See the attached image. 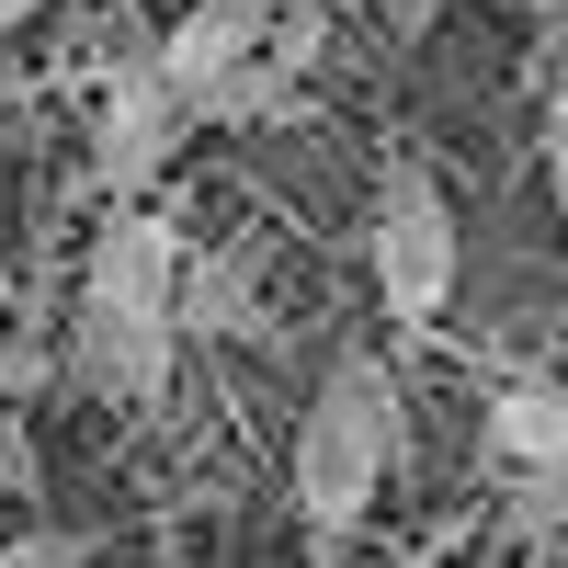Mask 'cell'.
Masks as SVG:
<instances>
[{"mask_svg": "<svg viewBox=\"0 0 568 568\" xmlns=\"http://www.w3.org/2000/svg\"><path fill=\"white\" fill-rule=\"evenodd\" d=\"M364 273H375V307H387L398 329H444L455 284H466V227H455V194H444L420 160H387V171H375Z\"/></svg>", "mask_w": 568, "mask_h": 568, "instance_id": "cell-3", "label": "cell"}, {"mask_svg": "<svg viewBox=\"0 0 568 568\" xmlns=\"http://www.w3.org/2000/svg\"><path fill=\"white\" fill-rule=\"evenodd\" d=\"M375 12H387V34H398V45H420V34L444 23V0H375Z\"/></svg>", "mask_w": 568, "mask_h": 568, "instance_id": "cell-10", "label": "cell"}, {"mask_svg": "<svg viewBox=\"0 0 568 568\" xmlns=\"http://www.w3.org/2000/svg\"><path fill=\"white\" fill-rule=\"evenodd\" d=\"M0 568H91V546H80V535H58V524H34V535L0 546Z\"/></svg>", "mask_w": 568, "mask_h": 568, "instance_id": "cell-9", "label": "cell"}, {"mask_svg": "<svg viewBox=\"0 0 568 568\" xmlns=\"http://www.w3.org/2000/svg\"><path fill=\"white\" fill-rule=\"evenodd\" d=\"M262 329V273L240 251H182V342H251Z\"/></svg>", "mask_w": 568, "mask_h": 568, "instance_id": "cell-7", "label": "cell"}, {"mask_svg": "<svg viewBox=\"0 0 568 568\" xmlns=\"http://www.w3.org/2000/svg\"><path fill=\"white\" fill-rule=\"evenodd\" d=\"M182 364V227L160 205H103L69 296V375L114 409H160Z\"/></svg>", "mask_w": 568, "mask_h": 568, "instance_id": "cell-1", "label": "cell"}, {"mask_svg": "<svg viewBox=\"0 0 568 568\" xmlns=\"http://www.w3.org/2000/svg\"><path fill=\"white\" fill-rule=\"evenodd\" d=\"M273 23H284V0H182V12H171V34L149 45V69L171 80L182 125H216L227 114V91L273 58Z\"/></svg>", "mask_w": 568, "mask_h": 568, "instance_id": "cell-4", "label": "cell"}, {"mask_svg": "<svg viewBox=\"0 0 568 568\" xmlns=\"http://www.w3.org/2000/svg\"><path fill=\"white\" fill-rule=\"evenodd\" d=\"M546 194H557V227H568V149H546Z\"/></svg>", "mask_w": 568, "mask_h": 568, "instance_id": "cell-13", "label": "cell"}, {"mask_svg": "<svg viewBox=\"0 0 568 568\" xmlns=\"http://www.w3.org/2000/svg\"><path fill=\"white\" fill-rule=\"evenodd\" d=\"M524 23H546V34H568V0H511Z\"/></svg>", "mask_w": 568, "mask_h": 568, "instance_id": "cell-12", "label": "cell"}, {"mask_svg": "<svg viewBox=\"0 0 568 568\" xmlns=\"http://www.w3.org/2000/svg\"><path fill=\"white\" fill-rule=\"evenodd\" d=\"M478 455L500 489H568V387L546 375H500L478 409Z\"/></svg>", "mask_w": 568, "mask_h": 568, "instance_id": "cell-6", "label": "cell"}, {"mask_svg": "<svg viewBox=\"0 0 568 568\" xmlns=\"http://www.w3.org/2000/svg\"><path fill=\"white\" fill-rule=\"evenodd\" d=\"M0 500H45V444H34V420L12 409V398H0Z\"/></svg>", "mask_w": 568, "mask_h": 568, "instance_id": "cell-8", "label": "cell"}, {"mask_svg": "<svg viewBox=\"0 0 568 568\" xmlns=\"http://www.w3.org/2000/svg\"><path fill=\"white\" fill-rule=\"evenodd\" d=\"M12 12H34V0H0V23H12Z\"/></svg>", "mask_w": 568, "mask_h": 568, "instance_id": "cell-15", "label": "cell"}, {"mask_svg": "<svg viewBox=\"0 0 568 568\" xmlns=\"http://www.w3.org/2000/svg\"><path fill=\"white\" fill-rule=\"evenodd\" d=\"M182 103H171V80L149 69V45L136 58L103 69V91H91V182H103V205H149V182L182 160Z\"/></svg>", "mask_w": 568, "mask_h": 568, "instance_id": "cell-5", "label": "cell"}, {"mask_svg": "<svg viewBox=\"0 0 568 568\" xmlns=\"http://www.w3.org/2000/svg\"><path fill=\"white\" fill-rule=\"evenodd\" d=\"M0 284H12V273H0Z\"/></svg>", "mask_w": 568, "mask_h": 568, "instance_id": "cell-16", "label": "cell"}, {"mask_svg": "<svg viewBox=\"0 0 568 568\" xmlns=\"http://www.w3.org/2000/svg\"><path fill=\"white\" fill-rule=\"evenodd\" d=\"M546 149H568V58H557V80H546Z\"/></svg>", "mask_w": 568, "mask_h": 568, "instance_id": "cell-11", "label": "cell"}, {"mask_svg": "<svg viewBox=\"0 0 568 568\" xmlns=\"http://www.w3.org/2000/svg\"><path fill=\"white\" fill-rule=\"evenodd\" d=\"M398 455H409V387H398V364L375 342H342L318 364L307 409H296V444H284L296 546L318 568L353 557V535L375 524V500H387V478H398Z\"/></svg>", "mask_w": 568, "mask_h": 568, "instance_id": "cell-2", "label": "cell"}, {"mask_svg": "<svg viewBox=\"0 0 568 568\" xmlns=\"http://www.w3.org/2000/svg\"><path fill=\"white\" fill-rule=\"evenodd\" d=\"M387 568H444V557H433V546H420V557H387Z\"/></svg>", "mask_w": 568, "mask_h": 568, "instance_id": "cell-14", "label": "cell"}]
</instances>
